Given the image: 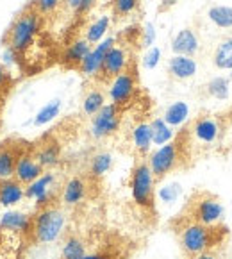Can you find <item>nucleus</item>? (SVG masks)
<instances>
[{"mask_svg": "<svg viewBox=\"0 0 232 259\" xmlns=\"http://www.w3.org/2000/svg\"><path fill=\"white\" fill-rule=\"evenodd\" d=\"M170 227L177 236L184 257H193L202 252L221 248L228 236V229L225 224L202 225L198 222L188 220L182 214H177V218L171 220Z\"/></svg>", "mask_w": 232, "mask_h": 259, "instance_id": "obj_1", "label": "nucleus"}, {"mask_svg": "<svg viewBox=\"0 0 232 259\" xmlns=\"http://www.w3.org/2000/svg\"><path fill=\"white\" fill-rule=\"evenodd\" d=\"M227 114H200L186 129L184 138L190 145L191 156L207 154L220 147L227 133Z\"/></svg>", "mask_w": 232, "mask_h": 259, "instance_id": "obj_2", "label": "nucleus"}, {"mask_svg": "<svg viewBox=\"0 0 232 259\" xmlns=\"http://www.w3.org/2000/svg\"><path fill=\"white\" fill-rule=\"evenodd\" d=\"M41 13L38 11L34 2L27 4L18 15L15 16V20L11 22V25L8 27V31L4 34V47L11 49L16 56L20 57V54L25 52L29 47L32 45L36 34L41 29Z\"/></svg>", "mask_w": 232, "mask_h": 259, "instance_id": "obj_3", "label": "nucleus"}, {"mask_svg": "<svg viewBox=\"0 0 232 259\" xmlns=\"http://www.w3.org/2000/svg\"><path fill=\"white\" fill-rule=\"evenodd\" d=\"M193 159L190 145H188L184 134H180L177 140H171L166 145H161L149 156V166L154 174L156 183H161L168 174L180 168L188 166V161Z\"/></svg>", "mask_w": 232, "mask_h": 259, "instance_id": "obj_4", "label": "nucleus"}, {"mask_svg": "<svg viewBox=\"0 0 232 259\" xmlns=\"http://www.w3.org/2000/svg\"><path fill=\"white\" fill-rule=\"evenodd\" d=\"M179 214L202 225H221L225 218V207L218 195L200 190L188 198L186 206Z\"/></svg>", "mask_w": 232, "mask_h": 259, "instance_id": "obj_5", "label": "nucleus"}, {"mask_svg": "<svg viewBox=\"0 0 232 259\" xmlns=\"http://www.w3.org/2000/svg\"><path fill=\"white\" fill-rule=\"evenodd\" d=\"M66 225V214L57 204L36 209V214H32V229L29 236L36 243H54L59 240Z\"/></svg>", "mask_w": 232, "mask_h": 259, "instance_id": "obj_6", "label": "nucleus"}, {"mask_svg": "<svg viewBox=\"0 0 232 259\" xmlns=\"http://www.w3.org/2000/svg\"><path fill=\"white\" fill-rule=\"evenodd\" d=\"M156 179L149 166V161L137 159L129 177L132 200L145 211H156Z\"/></svg>", "mask_w": 232, "mask_h": 259, "instance_id": "obj_7", "label": "nucleus"}, {"mask_svg": "<svg viewBox=\"0 0 232 259\" xmlns=\"http://www.w3.org/2000/svg\"><path fill=\"white\" fill-rule=\"evenodd\" d=\"M54 184H56V176H54L52 171H43L38 179L25 186V198L34 200L36 209L61 202L59 197L56 195Z\"/></svg>", "mask_w": 232, "mask_h": 259, "instance_id": "obj_8", "label": "nucleus"}, {"mask_svg": "<svg viewBox=\"0 0 232 259\" xmlns=\"http://www.w3.org/2000/svg\"><path fill=\"white\" fill-rule=\"evenodd\" d=\"M122 123V109L114 104H106L95 116H91V136L95 140H106L118 133Z\"/></svg>", "mask_w": 232, "mask_h": 259, "instance_id": "obj_9", "label": "nucleus"}, {"mask_svg": "<svg viewBox=\"0 0 232 259\" xmlns=\"http://www.w3.org/2000/svg\"><path fill=\"white\" fill-rule=\"evenodd\" d=\"M136 90H137V77L134 73V70L127 68L125 72H122L120 75H116L113 80L109 82V99L111 104L114 106H118L122 109L123 106L130 102L136 95Z\"/></svg>", "mask_w": 232, "mask_h": 259, "instance_id": "obj_10", "label": "nucleus"}, {"mask_svg": "<svg viewBox=\"0 0 232 259\" xmlns=\"http://www.w3.org/2000/svg\"><path fill=\"white\" fill-rule=\"evenodd\" d=\"M129 66H130V56H129L127 47L116 45V43H114L109 49V52L106 54V57H104L99 77L102 80H113L116 75L125 72Z\"/></svg>", "mask_w": 232, "mask_h": 259, "instance_id": "obj_11", "label": "nucleus"}, {"mask_svg": "<svg viewBox=\"0 0 232 259\" xmlns=\"http://www.w3.org/2000/svg\"><path fill=\"white\" fill-rule=\"evenodd\" d=\"M114 43H116V39H114L113 36H107V38H104L99 45L93 47V49L89 50L88 56L84 57V61L80 63L79 72L86 77H99L100 68H102V63H104V57H106V54L109 52V49L114 45Z\"/></svg>", "mask_w": 232, "mask_h": 259, "instance_id": "obj_12", "label": "nucleus"}, {"mask_svg": "<svg viewBox=\"0 0 232 259\" xmlns=\"http://www.w3.org/2000/svg\"><path fill=\"white\" fill-rule=\"evenodd\" d=\"M29 147L23 145V141L8 140L0 143V179H8L15 176V168L22 156Z\"/></svg>", "mask_w": 232, "mask_h": 259, "instance_id": "obj_13", "label": "nucleus"}, {"mask_svg": "<svg viewBox=\"0 0 232 259\" xmlns=\"http://www.w3.org/2000/svg\"><path fill=\"white\" fill-rule=\"evenodd\" d=\"M88 191H89L88 179L80 176H73V177H70L65 183V186L61 188L59 200H61V204H65V206H68V207L79 206L80 202L86 200Z\"/></svg>", "mask_w": 232, "mask_h": 259, "instance_id": "obj_14", "label": "nucleus"}, {"mask_svg": "<svg viewBox=\"0 0 232 259\" xmlns=\"http://www.w3.org/2000/svg\"><path fill=\"white\" fill-rule=\"evenodd\" d=\"M32 154L36 156L38 163L41 164L45 170H50V168L57 166L59 161H61V147L54 140L52 136H45L36 143V145L31 147Z\"/></svg>", "mask_w": 232, "mask_h": 259, "instance_id": "obj_15", "label": "nucleus"}, {"mask_svg": "<svg viewBox=\"0 0 232 259\" xmlns=\"http://www.w3.org/2000/svg\"><path fill=\"white\" fill-rule=\"evenodd\" d=\"M43 171H45V168L38 163L36 156L32 154L31 147H29V149L20 156L18 163H16V168H15V176L13 177H15L16 181H20L23 186H27V184H31L32 181L38 179Z\"/></svg>", "mask_w": 232, "mask_h": 259, "instance_id": "obj_16", "label": "nucleus"}, {"mask_svg": "<svg viewBox=\"0 0 232 259\" xmlns=\"http://www.w3.org/2000/svg\"><path fill=\"white\" fill-rule=\"evenodd\" d=\"M200 50V38L195 32V29L186 27V29H180L173 39H171V52L175 56H190L195 57Z\"/></svg>", "mask_w": 232, "mask_h": 259, "instance_id": "obj_17", "label": "nucleus"}, {"mask_svg": "<svg viewBox=\"0 0 232 259\" xmlns=\"http://www.w3.org/2000/svg\"><path fill=\"white\" fill-rule=\"evenodd\" d=\"M198 63L195 57L190 56H173L168 61V75L173 80H190L197 75Z\"/></svg>", "mask_w": 232, "mask_h": 259, "instance_id": "obj_18", "label": "nucleus"}, {"mask_svg": "<svg viewBox=\"0 0 232 259\" xmlns=\"http://www.w3.org/2000/svg\"><path fill=\"white\" fill-rule=\"evenodd\" d=\"M32 229V217L20 211H6L0 218V231H9V233L23 234L29 236Z\"/></svg>", "mask_w": 232, "mask_h": 259, "instance_id": "obj_19", "label": "nucleus"}, {"mask_svg": "<svg viewBox=\"0 0 232 259\" xmlns=\"http://www.w3.org/2000/svg\"><path fill=\"white\" fill-rule=\"evenodd\" d=\"M25 198V186L15 177L0 179V206L13 207Z\"/></svg>", "mask_w": 232, "mask_h": 259, "instance_id": "obj_20", "label": "nucleus"}, {"mask_svg": "<svg viewBox=\"0 0 232 259\" xmlns=\"http://www.w3.org/2000/svg\"><path fill=\"white\" fill-rule=\"evenodd\" d=\"M130 140H132V147L137 152L140 159H143L152 149V131H150V122H140L132 127L130 133Z\"/></svg>", "mask_w": 232, "mask_h": 259, "instance_id": "obj_21", "label": "nucleus"}, {"mask_svg": "<svg viewBox=\"0 0 232 259\" xmlns=\"http://www.w3.org/2000/svg\"><path fill=\"white\" fill-rule=\"evenodd\" d=\"M91 49H93V47L89 45V43L86 41L84 38L75 39V41L68 45L65 56H63V61H65V65L70 66V68H79L80 63L84 61V57L88 56Z\"/></svg>", "mask_w": 232, "mask_h": 259, "instance_id": "obj_22", "label": "nucleus"}, {"mask_svg": "<svg viewBox=\"0 0 232 259\" xmlns=\"http://www.w3.org/2000/svg\"><path fill=\"white\" fill-rule=\"evenodd\" d=\"M163 120L170 127H173V129L182 127L184 123L190 120V106H188L184 100H177V102L170 104V106L166 107V111H164Z\"/></svg>", "mask_w": 232, "mask_h": 259, "instance_id": "obj_23", "label": "nucleus"}, {"mask_svg": "<svg viewBox=\"0 0 232 259\" xmlns=\"http://www.w3.org/2000/svg\"><path fill=\"white\" fill-rule=\"evenodd\" d=\"M213 65L221 72H232V36L218 41L213 52Z\"/></svg>", "mask_w": 232, "mask_h": 259, "instance_id": "obj_24", "label": "nucleus"}, {"mask_svg": "<svg viewBox=\"0 0 232 259\" xmlns=\"http://www.w3.org/2000/svg\"><path fill=\"white\" fill-rule=\"evenodd\" d=\"M207 20L220 31L232 32V6H213L207 9Z\"/></svg>", "mask_w": 232, "mask_h": 259, "instance_id": "obj_25", "label": "nucleus"}, {"mask_svg": "<svg viewBox=\"0 0 232 259\" xmlns=\"http://www.w3.org/2000/svg\"><path fill=\"white\" fill-rule=\"evenodd\" d=\"M111 27V16L109 15H102L100 18H97L93 23H89L88 29H86V34L84 39L89 43V45H99L104 38H106L107 31Z\"/></svg>", "mask_w": 232, "mask_h": 259, "instance_id": "obj_26", "label": "nucleus"}, {"mask_svg": "<svg viewBox=\"0 0 232 259\" xmlns=\"http://www.w3.org/2000/svg\"><path fill=\"white\" fill-rule=\"evenodd\" d=\"M150 131H152V143L157 147L166 145L175 138V131L173 127H170L163 118H154L150 122Z\"/></svg>", "mask_w": 232, "mask_h": 259, "instance_id": "obj_27", "label": "nucleus"}, {"mask_svg": "<svg viewBox=\"0 0 232 259\" xmlns=\"http://www.w3.org/2000/svg\"><path fill=\"white\" fill-rule=\"evenodd\" d=\"M86 254H88V247L82 238L75 236V234L66 238L61 247V259H80Z\"/></svg>", "mask_w": 232, "mask_h": 259, "instance_id": "obj_28", "label": "nucleus"}, {"mask_svg": "<svg viewBox=\"0 0 232 259\" xmlns=\"http://www.w3.org/2000/svg\"><path fill=\"white\" fill-rule=\"evenodd\" d=\"M206 93L211 99L227 100L228 95H230V79L223 75L213 77V79L206 84Z\"/></svg>", "mask_w": 232, "mask_h": 259, "instance_id": "obj_29", "label": "nucleus"}, {"mask_svg": "<svg viewBox=\"0 0 232 259\" xmlns=\"http://www.w3.org/2000/svg\"><path fill=\"white\" fill-rule=\"evenodd\" d=\"M59 113H61V99L50 100L49 104H45V106L36 113V116L32 118V125H36V127L47 125V123L52 122L56 116H59Z\"/></svg>", "mask_w": 232, "mask_h": 259, "instance_id": "obj_30", "label": "nucleus"}, {"mask_svg": "<svg viewBox=\"0 0 232 259\" xmlns=\"http://www.w3.org/2000/svg\"><path fill=\"white\" fill-rule=\"evenodd\" d=\"M113 166V156L109 152H99L91 157L89 161V177L93 179H100L111 170Z\"/></svg>", "mask_w": 232, "mask_h": 259, "instance_id": "obj_31", "label": "nucleus"}, {"mask_svg": "<svg viewBox=\"0 0 232 259\" xmlns=\"http://www.w3.org/2000/svg\"><path fill=\"white\" fill-rule=\"evenodd\" d=\"M104 106H106V95L100 90H91L82 100V113L86 116H95Z\"/></svg>", "mask_w": 232, "mask_h": 259, "instance_id": "obj_32", "label": "nucleus"}, {"mask_svg": "<svg viewBox=\"0 0 232 259\" xmlns=\"http://www.w3.org/2000/svg\"><path fill=\"white\" fill-rule=\"evenodd\" d=\"M140 0H111V8H113V15L118 18H125V16L132 15L137 9Z\"/></svg>", "mask_w": 232, "mask_h": 259, "instance_id": "obj_33", "label": "nucleus"}, {"mask_svg": "<svg viewBox=\"0 0 232 259\" xmlns=\"http://www.w3.org/2000/svg\"><path fill=\"white\" fill-rule=\"evenodd\" d=\"M182 195V186L179 183H168L159 190V198L164 204H173Z\"/></svg>", "mask_w": 232, "mask_h": 259, "instance_id": "obj_34", "label": "nucleus"}, {"mask_svg": "<svg viewBox=\"0 0 232 259\" xmlns=\"http://www.w3.org/2000/svg\"><path fill=\"white\" fill-rule=\"evenodd\" d=\"M66 8L73 13V15H86L89 9L95 6L97 0H63Z\"/></svg>", "mask_w": 232, "mask_h": 259, "instance_id": "obj_35", "label": "nucleus"}, {"mask_svg": "<svg viewBox=\"0 0 232 259\" xmlns=\"http://www.w3.org/2000/svg\"><path fill=\"white\" fill-rule=\"evenodd\" d=\"M141 63H143V66L147 70L156 68V66L161 63V49H159V47L154 45V47H150V49H147V52H145Z\"/></svg>", "mask_w": 232, "mask_h": 259, "instance_id": "obj_36", "label": "nucleus"}, {"mask_svg": "<svg viewBox=\"0 0 232 259\" xmlns=\"http://www.w3.org/2000/svg\"><path fill=\"white\" fill-rule=\"evenodd\" d=\"M156 27H154V23H145L143 31H141V45L145 47V49H150V47H154V43H156Z\"/></svg>", "mask_w": 232, "mask_h": 259, "instance_id": "obj_37", "label": "nucleus"}, {"mask_svg": "<svg viewBox=\"0 0 232 259\" xmlns=\"http://www.w3.org/2000/svg\"><path fill=\"white\" fill-rule=\"evenodd\" d=\"M9 88H11V73L4 63H0V100L8 95Z\"/></svg>", "mask_w": 232, "mask_h": 259, "instance_id": "obj_38", "label": "nucleus"}, {"mask_svg": "<svg viewBox=\"0 0 232 259\" xmlns=\"http://www.w3.org/2000/svg\"><path fill=\"white\" fill-rule=\"evenodd\" d=\"M80 259H123V255L120 252L113 250V248H104V250L88 252V254Z\"/></svg>", "mask_w": 232, "mask_h": 259, "instance_id": "obj_39", "label": "nucleus"}, {"mask_svg": "<svg viewBox=\"0 0 232 259\" xmlns=\"http://www.w3.org/2000/svg\"><path fill=\"white\" fill-rule=\"evenodd\" d=\"M34 4L41 15H50L61 6V0H36Z\"/></svg>", "mask_w": 232, "mask_h": 259, "instance_id": "obj_40", "label": "nucleus"}, {"mask_svg": "<svg viewBox=\"0 0 232 259\" xmlns=\"http://www.w3.org/2000/svg\"><path fill=\"white\" fill-rule=\"evenodd\" d=\"M186 259H221V255H220V248H216V250L202 252V254H197L193 257H186Z\"/></svg>", "mask_w": 232, "mask_h": 259, "instance_id": "obj_41", "label": "nucleus"}, {"mask_svg": "<svg viewBox=\"0 0 232 259\" xmlns=\"http://www.w3.org/2000/svg\"><path fill=\"white\" fill-rule=\"evenodd\" d=\"M177 2H179V0H161V11H166L171 6H175Z\"/></svg>", "mask_w": 232, "mask_h": 259, "instance_id": "obj_42", "label": "nucleus"}]
</instances>
